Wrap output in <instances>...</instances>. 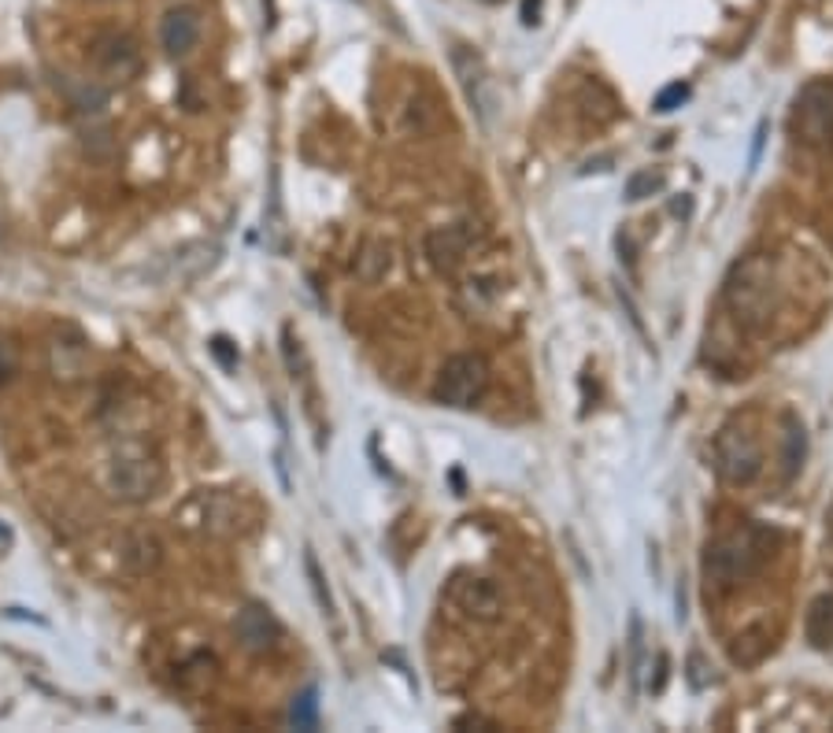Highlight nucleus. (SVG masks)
<instances>
[{
	"instance_id": "4be33fe9",
	"label": "nucleus",
	"mask_w": 833,
	"mask_h": 733,
	"mask_svg": "<svg viewBox=\"0 0 833 733\" xmlns=\"http://www.w3.org/2000/svg\"><path fill=\"white\" fill-rule=\"evenodd\" d=\"M704 671H711V666L704 663V656L692 652L689 656V682H692V689H704V685L715 682V674H704Z\"/></svg>"
},
{
	"instance_id": "4468645a",
	"label": "nucleus",
	"mask_w": 833,
	"mask_h": 733,
	"mask_svg": "<svg viewBox=\"0 0 833 733\" xmlns=\"http://www.w3.org/2000/svg\"><path fill=\"white\" fill-rule=\"evenodd\" d=\"M467 244H471V238H467L463 227H437L426 238V256H430V263H434L437 271H445V275H456V271H460V263L467 260Z\"/></svg>"
},
{
	"instance_id": "39448f33",
	"label": "nucleus",
	"mask_w": 833,
	"mask_h": 733,
	"mask_svg": "<svg viewBox=\"0 0 833 733\" xmlns=\"http://www.w3.org/2000/svg\"><path fill=\"white\" fill-rule=\"evenodd\" d=\"M485 389H490V366H485V360L474 352H460L452 360H445L442 374L434 382V400L445 404V408L467 411L485 397Z\"/></svg>"
},
{
	"instance_id": "b1692460",
	"label": "nucleus",
	"mask_w": 833,
	"mask_h": 733,
	"mask_svg": "<svg viewBox=\"0 0 833 733\" xmlns=\"http://www.w3.org/2000/svg\"><path fill=\"white\" fill-rule=\"evenodd\" d=\"M12 374H15V352L8 341H0V385L12 382Z\"/></svg>"
},
{
	"instance_id": "412c9836",
	"label": "nucleus",
	"mask_w": 833,
	"mask_h": 733,
	"mask_svg": "<svg viewBox=\"0 0 833 733\" xmlns=\"http://www.w3.org/2000/svg\"><path fill=\"white\" fill-rule=\"evenodd\" d=\"M663 185V175L660 171H638L626 182V201H644V196H652Z\"/></svg>"
},
{
	"instance_id": "ddd939ff",
	"label": "nucleus",
	"mask_w": 833,
	"mask_h": 733,
	"mask_svg": "<svg viewBox=\"0 0 833 733\" xmlns=\"http://www.w3.org/2000/svg\"><path fill=\"white\" fill-rule=\"evenodd\" d=\"M201 41V15L193 8H171L160 23V45L167 56H190Z\"/></svg>"
},
{
	"instance_id": "423d86ee",
	"label": "nucleus",
	"mask_w": 833,
	"mask_h": 733,
	"mask_svg": "<svg viewBox=\"0 0 833 733\" xmlns=\"http://www.w3.org/2000/svg\"><path fill=\"white\" fill-rule=\"evenodd\" d=\"M763 471V448L760 437L748 426H726L723 434L715 437V474L723 478L726 485H748L756 482Z\"/></svg>"
},
{
	"instance_id": "9b49d317",
	"label": "nucleus",
	"mask_w": 833,
	"mask_h": 733,
	"mask_svg": "<svg viewBox=\"0 0 833 733\" xmlns=\"http://www.w3.org/2000/svg\"><path fill=\"white\" fill-rule=\"evenodd\" d=\"M452 68H456V79L463 86V97L471 111H479V119L490 116L493 108V97H490V71H485V60L471 45H452Z\"/></svg>"
},
{
	"instance_id": "2eb2a0df",
	"label": "nucleus",
	"mask_w": 833,
	"mask_h": 733,
	"mask_svg": "<svg viewBox=\"0 0 833 733\" xmlns=\"http://www.w3.org/2000/svg\"><path fill=\"white\" fill-rule=\"evenodd\" d=\"M164 560V549L160 541H156V533L148 530H130L123 533V541H119V563L130 570V575H148V570H156Z\"/></svg>"
},
{
	"instance_id": "393cba45",
	"label": "nucleus",
	"mask_w": 833,
	"mask_h": 733,
	"mask_svg": "<svg viewBox=\"0 0 833 733\" xmlns=\"http://www.w3.org/2000/svg\"><path fill=\"white\" fill-rule=\"evenodd\" d=\"M538 8H541V0H527V8H522V23H527V26L541 23V19H538Z\"/></svg>"
},
{
	"instance_id": "a878e982",
	"label": "nucleus",
	"mask_w": 833,
	"mask_h": 733,
	"mask_svg": "<svg viewBox=\"0 0 833 733\" xmlns=\"http://www.w3.org/2000/svg\"><path fill=\"white\" fill-rule=\"evenodd\" d=\"M826 530H830V538H833V504H830V512H826Z\"/></svg>"
},
{
	"instance_id": "6ab92c4d",
	"label": "nucleus",
	"mask_w": 833,
	"mask_h": 733,
	"mask_svg": "<svg viewBox=\"0 0 833 733\" xmlns=\"http://www.w3.org/2000/svg\"><path fill=\"white\" fill-rule=\"evenodd\" d=\"M804 464V426L797 419L785 422V453H782V467H785V478H793L800 471Z\"/></svg>"
},
{
	"instance_id": "f03ea898",
	"label": "nucleus",
	"mask_w": 833,
	"mask_h": 733,
	"mask_svg": "<svg viewBox=\"0 0 833 733\" xmlns=\"http://www.w3.org/2000/svg\"><path fill=\"white\" fill-rule=\"evenodd\" d=\"M766 556L763 549V533L760 530H737L719 538L715 544H708L704 556V578L708 589H729L737 586L748 570H756V563Z\"/></svg>"
},
{
	"instance_id": "7ed1b4c3",
	"label": "nucleus",
	"mask_w": 833,
	"mask_h": 733,
	"mask_svg": "<svg viewBox=\"0 0 833 733\" xmlns=\"http://www.w3.org/2000/svg\"><path fill=\"white\" fill-rule=\"evenodd\" d=\"M108 489L123 504H145L164 489V464L137 445L119 448L108 467Z\"/></svg>"
},
{
	"instance_id": "5701e85b",
	"label": "nucleus",
	"mask_w": 833,
	"mask_h": 733,
	"mask_svg": "<svg viewBox=\"0 0 833 733\" xmlns=\"http://www.w3.org/2000/svg\"><path fill=\"white\" fill-rule=\"evenodd\" d=\"M689 97V89L681 86V82H674V86H667L656 97V111H674V108H681V100Z\"/></svg>"
},
{
	"instance_id": "6e6552de",
	"label": "nucleus",
	"mask_w": 833,
	"mask_h": 733,
	"mask_svg": "<svg viewBox=\"0 0 833 733\" xmlns=\"http://www.w3.org/2000/svg\"><path fill=\"white\" fill-rule=\"evenodd\" d=\"M445 604L456 608L463 618H471V623H497L500 611H504V597L493 578L456 575L445 586Z\"/></svg>"
},
{
	"instance_id": "f8f14e48",
	"label": "nucleus",
	"mask_w": 833,
	"mask_h": 733,
	"mask_svg": "<svg viewBox=\"0 0 833 733\" xmlns=\"http://www.w3.org/2000/svg\"><path fill=\"white\" fill-rule=\"evenodd\" d=\"M49 363H52V378L56 382H79L89 366V345L82 341L74 331H63L52 337L49 345Z\"/></svg>"
},
{
	"instance_id": "9d476101",
	"label": "nucleus",
	"mask_w": 833,
	"mask_h": 733,
	"mask_svg": "<svg viewBox=\"0 0 833 733\" xmlns=\"http://www.w3.org/2000/svg\"><path fill=\"white\" fill-rule=\"evenodd\" d=\"M233 637H238V645L245 652L267 656L282 641V626H278V618L264 604H245L238 611V618H233Z\"/></svg>"
},
{
	"instance_id": "20e7f679",
	"label": "nucleus",
	"mask_w": 833,
	"mask_h": 733,
	"mask_svg": "<svg viewBox=\"0 0 833 733\" xmlns=\"http://www.w3.org/2000/svg\"><path fill=\"white\" fill-rule=\"evenodd\" d=\"M174 522L201 538H230L241 530V504L222 489H201L182 507H174Z\"/></svg>"
},
{
	"instance_id": "aec40b11",
	"label": "nucleus",
	"mask_w": 833,
	"mask_h": 733,
	"mask_svg": "<svg viewBox=\"0 0 833 733\" xmlns=\"http://www.w3.org/2000/svg\"><path fill=\"white\" fill-rule=\"evenodd\" d=\"M289 722H293L297 730H315V726H319V693L304 689L301 697L293 700V708H289Z\"/></svg>"
},
{
	"instance_id": "1a4fd4ad",
	"label": "nucleus",
	"mask_w": 833,
	"mask_h": 733,
	"mask_svg": "<svg viewBox=\"0 0 833 733\" xmlns=\"http://www.w3.org/2000/svg\"><path fill=\"white\" fill-rule=\"evenodd\" d=\"M93 68L105 74L108 82H130L142 71V49L126 34H105L93 45Z\"/></svg>"
},
{
	"instance_id": "a211bd4d",
	"label": "nucleus",
	"mask_w": 833,
	"mask_h": 733,
	"mask_svg": "<svg viewBox=\"0 0 833 733\" xmlns=\"http://www.w3.org/2000/svg\"><path fill=\"white\" fill-rule=\"evenodd\" d=\"M808 641L816 648L833 645V593L819 597L808 611Z\"/></svg>"
},
{
	"instance_id": "f3484780",
	"label": "nucleus",
	"mask_w": 833,
	"mask_h": 733,
	"mask_svg": "<svg viewBox=\"0 0 833 733\" xmlns=\"http://www.w3.org/2000/svg\"><path fill=\"white\" fill-rule=\"evenodd\" d=\"M63 89H68L71 105L79 108L82 116H100L105 105H108V89L97 86V82H89V79H82V82H68V79H63Z\"/></svg>"
},
{
	"instance_id": "0eeeda50",
	"label": "nucleus",
	"mask_w": 833,
	"mask_h": 733,
	"mask_svg": "<svg viewBox=\"0 0 833 733\" xmlns=\"http://www.w3.org/2000/svg\"><path fill=\"white\" fill-rule=\"evenodd\" d=\"M793 134L804 145L833 141V82H808L793 100Z\"/></svg>"
},
{
	"instance_id": "dca6fc26",
	"label": "nucleus",
	"mask_w": 833,
	"mask_h": 733,
	"mask_svg": "<svg viewBox=\"0 0 833 733\" xmlns=\"http://www.w3.org/2000/svg\"><path fill=\"white\" fill-rule=\"evenodd\" d=\"M389 267H393V256H389V244L386 241H367L360 249V256H355V275L367 281V286H374V281L386 278Z\"/></svg>"
},
{
	"instance_id": "f257e3e1",
	"label": "nucleus",
	"mask_w": 833,
	"mask_h": 733,
	"mask_svg": "<svg viewBox=\"0 0 833 733\" xmlns=\"http://www.w3.org/2000/svg\"><path fill=\"white\" fill-rule=\"evenodd\" d=\"M726 308L748 331H760L774 315V263L771 256H748L726 278Z\"/></svg>"
}]
</instances>
